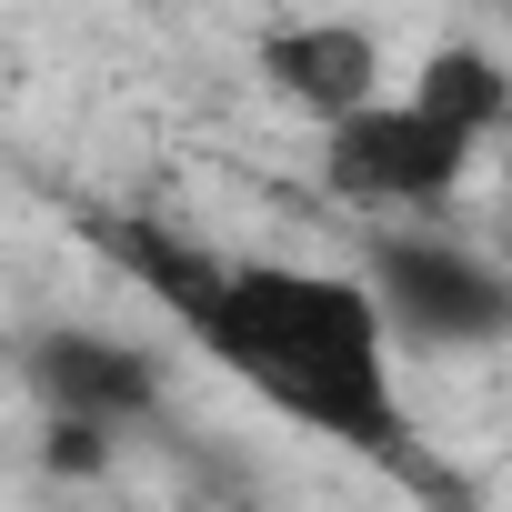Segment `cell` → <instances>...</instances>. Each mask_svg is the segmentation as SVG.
I'll return each instance as SVG.
<instances>
[{"label": "cell", "instance_id": "1", "mask_svg": "<svg viewBox=\"0 0 512 512\" xmlns=\"http://www.w3.org/2000/svg\"><path fill=\"white\" fill-rule=\"evenodd\" d=\"M121 272H141L211 362H231L251 392H272L292 422H312L342 452L402 462V402H392V322L362 272L312 262H221L211 241L121 221Z\"/></svg>", "mask_w": 512, "mask_h": 512}, {"label": "cell", "instance_id": "2", "mask_svg": "<svg viewBox=\"0 0 512 512\" xmlns=\"http://www.w3.org/2000/svg\"><path fill=\"white\" fill-rule=\"evenodd\" d=\"M362 282H372L392 342H422V352H492V342H512V272L492 251H472V241L382 231Z\"/></svg>", "mask_w": 512, "mask_h": 512}, {"label": "cell", "instance_id": "3", "mask_svg": "<svg viewBox=\"0 0 512 512\" xmlns=\"http://www.w3.org/2000/svg\"><path fill=\"white\" fill-rule=\"evenodd\" d=\"M462 171H472V141L442 131L422 101H372L362 121L322 131V181L362 211H432L452 201Z\"/></svg>", "mask_w": 512, "mask_h": 512}, {"label": "cell", "instance_id": "4", "mask_svg": "<svg viewBox=\"0 0 512 512\" xmlns=\"http://www.w3.org/2000/svg\"><path fill=\"white\" fill-rule=\"evenodd\" d=\"M31 392H41V422H101V432H131L161 412V362L121 332H81V322H51L31 352H21Z\"/></svg>", "mask_w": 512, "mask_h": 512}, {"label": "cell", "instance_id": "5", "mask_svg": "<svg viewBox=\"0 0 512 512\" xmlns=\"http://www.w3.org/2000/svg\"><path fill=\"white\" fill-rule=\"evenodd\" d=\"M262 81L292 111H312L322 131H342V121H362L382 101V41L362 21H292V31L262 41Z\"/></svg>", "mask_w": 512, "mask_h": 512}, {"label": "cell", "instance_id": "6", "mask_svg": "<svg viewBox=\"0 0 512 512\" xmlns=\"http://www.w3.org/2000/svg\"><path fill=\"white\" fill-rule=\"evenodd\" d=\"M402 101H422V111H432L442 131H462V141L482 151V141H492V131L512 121V71H502L492 51L452 41V51H432V61H422V81H412Z\"/></svg>", "mask_w": 512, "mask_h": 512}, {"label": "cell", "instance_id": "7", "mask_svg": "<svg viewBox=\"0 0 512 512\" xmlns=\"http://www.w3.org/2000/svg\"><path fill=\"white\" fill-rule=\"evenodd\" d=\"M111 452H121V432H101V422H41V472H61V482L111 472Z\"/></svg>", "mask_w": 512, "mask_h": 512}]
</instances>
